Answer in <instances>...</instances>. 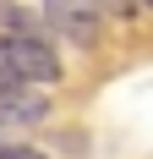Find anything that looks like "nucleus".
Returning a JSON list of instances; mask_svg holds the SVG:
<instances>
[{"mask_svg":"<svg viewBox=\"0 0 153 159\" xmlns=\"http://www.w3.org/2000/svg\"><path fill=\"white\" fill-rule=\"evenodd\" d=\"M60 61L38 33H0V82H55Z\"/></svg>","mask_w":153,"mask_h":159,"instance_id":"obj_1","label":"nucleus"},{"mask_svg":"<svg viewBox=\"0 0 153 159\" xmlns=\"http://www.w3.org/2000/svg\"><path fill=\"white\" fill-rule=\"evenodd\" d=\"M44 16L71 39H93L104 22V0H44Z\"/></svg>","mask_w":153,"mask_h":159,"instance_id":"obj_2","label":"nucleus"},{"mask_svg":"<svg viewBox=\"0 0 153 159\" xmlns=\"http://www.w3.org/2000/svg\"><path fill=\"white\" fill-rule=\"evenodd\" d=\"M38 121H44V99L33 93V82H0V132L38 126Z\"/></svg>","mask_w":153,"mask_h":159,"instance_id":"obj_3","label":"nucleus"},{"mask_svg":"<svg viewBox=\"0 0 153 159\" xmlns=\"http://www.w3.org/2000/svg\"><path fill=\"white\" fill-rule=\"evenodd\" d=\"M0 28H6V33H33V16L22 11V6L6 0V6H0Z\"/></svg>","mask_w":153,"mask_h":159,"instance_id":"obj_4","label":"nucleus"},{"mask_svg":"<svg viewBox=\"0 0 153 159\" xmlns=\"http://www.w3.org/2000/svg\"><path fill=\"white\" fill-rule=\"evenodd\" d=\"M0 159H44V154L28 148V143H0Z\"/></svg>","mask_w":153,"mask_h":159,"instance_id":"obj_5","label":"nucleus"},{"mask_svg":"<svg viewBox=\"0 0 153 159\" xmlns=\"http://www.w3.org/2000/svg\"><path fill=\"white\" fill-rule=\"evenodd\" d=\"M142 6H153V0H142Z\"/></svg>","mask_w":153,"mask_h":159,"instance_id":"obj_6","label":"nucleus"}]
</instances>
